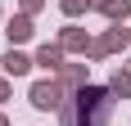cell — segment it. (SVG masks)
I'll list each match as a JSON object with an SVG mask.
<instances>
[{"instance_id": "obj_1", "label": "cell", "mask_w": 131, "mask_h": 126, "mask_svg": "<svg viewBox=\"0 0 131 126\" xmlns=\"http://www.w3.org/2000/svg\"><path fill=\"white\" fill-rule=\"evenodd\" d=\"M108 113H113V90L81 86V95L63 108V126H108Z\"/></svg>"}, {"instance_id": "obj_2", "label": "cell", "mask_w": 131, "mask_h": 126, "mask_svg": "<svg viewBox=\"0 0 131 126\" xmlns=\"http://www.w3.org/2000/svg\"><path fill=\"white\" fill-rule=\"evenodd\" d=\"M32 104L45 108V113L63 108V86H59V81H36V86H32Z\"/></svg>"}, {"instance_id": "obj_3", "label": "cell", "mask_w": 131, "mask_h": 126, "mask_svg": "<svg viewBox=\"0 0 131 126\" xmlns=\"http://www.w3.org/2000/svg\"><path fill=\"white\" fill-rule=\"evenodd\" d=\"M36 68L59 72V68H63V45H41V50H36Z\"/></svg>"}, {"instance_id": "obj_4", "label": "cell", "mask_w": 131, "mask_h": 126, "mask_svg": "<svg viewBox=\"0 0 131 126\" xmlns=\"http://www.w3.org/2000/svg\"><path fill=\"white\" fill-rule=\"evenodd\" d=\"M32 68H36V59H27V54H18V50L5 54V72H9V77H27Z\"/></svg>"}, {"instance_id": "obj_5", "label": "cell", "mask_w": 131, "mask_h": 126, "mask_svg": "<svg viewBox=\"0 0 131 126\" xmlns=\"http://www.w3.org/2000/svg\"><path fill=\"white\" fill-rule=\"evenodd\" d=\"M118 45H127V32H122V27H113V32H104V36L91 45V54H108V50H118Z\"/></svg>"}, {"instance_id": "obj_6", "label": "cell", "mask_w": 131, "mask_h": 126, "mask_svg": "<svg viewBox=\"0 0 131 126\" xmlns=\"http://www.w3.org/2000/svg\"><path fill=\"white\" fill-rule=\"evenodd\" d=\"M91 9H104L113 23H122V18L131 14V5H127V0H91Z\"/></svg>"}, {"instance_id": "obj_7", "label": "cell", "mask_w": 131, "mask_h": 126, "mask_svg": "<svg viewBox=\"0 0 131 126\" xmlns=\"http://www.w3.org/2000/svg\"><path fill=\"white\" fill-rule=\"evenodd\" d=\"M108 90H113V95H122V99H127V95H131V68H118V72L108 77Z\"/></svg>"}, {"instance_id": "obj_8", "label": "cell", "mask_w": 131, "mask_h": 126, "mask_svg": "<svg viewBox=\"0 0 131 126\" xmlns=\"http://www.w3.org/2000/svg\"><path fill=\"white\" fill-rule=\"evenodd\" d=\"M63 50H86V54H91V41H86L81 27H68V32H63Z\"/></svg>"}, {"instance_id": "obj_9", "label": "cell", "mask_w": 131, "mask_h": 126, "mask_svg": "<svg viewBox=\"0 0 131 126\" xmlns=\"http://www.w3.org/2000/svg\"><path fill=\"white\" fill-rule=\"evenodd\" d=\"M27 36H32V18L27 14L23 18H9V41H27Z\"/></svg>"}, {"instance_id": "obj_10", "label": "cell", "mask_w": 131, "mask_h": 126, "mask_svg": "<svg viewBox=\"0 0 131 126\" xmlns=\"http://www.w3.org/2000/svg\"><path fill=\"white\" fill-rule=\"evenodd\" d=\"M63 81H68V86H86V68H77V63L63 68Z\"/></svg>"}, {"instance_id": "obj_11", "label": "cell", "mask_w": 131, "mask_h": 126, "mask_svg": "<svg viewBox=\"0 0 131 126\" xmlns=\"http://www.w3.org/2000/svg\"><path fill=\"white\" fill-rule=\"evenodd\" d=\"M86 5H91V0H63V14H68V18H77Z\"/></svg>"}, {"instance_id": "obj_12", "label": "cell", "mask_w": 131, "mask_h": 126, "mask_svg": "<svg viewBox=\"0 0 131 126\" xmlns=\"http://www.w3.org/2000/svg\"><path fill=\"white\" fill-rule=\"evenodd\" d=\"M41 5H45V0H23V14H36Z\"/></svg>"}, {"instance_id": "obj_13", "label": "cell", "mask_w": 131, "mask_h": 126, "mask_svg": "<svg viewBox=\"0 0 131 126\" xmlns=\"http://www.w3.org/2000/svg\"><path fill=\"white\" fill-rule=\"evenodd\" d=\"M9 99V81H5V77H0V104Z\"/></svg>"}, {"instance_id": "obj_14", "label": "cell", "mask_w": 131, "mask_h": 126, "mask_svg": "<svg viewBox=\"0 0 131 126\" xmlns=\"http://www.w3.org/2000/svg\"><path fill=\"white\" fill-rule=\"evenodd\" d=\"M0 126H9V122H5V113H0Z\"/></svg>"}, {"instance_id": "obj_15", "label": "cell", "mask_w": 131, "mask_h": 126, "mask_svg": "<svg viewBox=\"0 0 131 126\" xmlns=\"http://www.w3.org/2000/svg\"><path fill=\"white\" fill-rule=\"evenodd\" d=\"M127 41H131V32H127Z\"/></svg>"}]
</instances>
